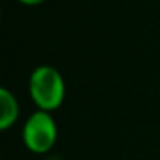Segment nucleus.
Here are the masks:
<instances>
[{
    "mask_svg": "<svg viewBox=\"0 0 160 160\" xmlns=\"http://www.w3.org/2000/svg\"><path fill=\"white\" fill-rule=\"evenodd\" d=\"M18 2H21V4H24V5H40V4H43L45 0H18Z\"/></svg>",
    "mask_w": 160,
    "mask_h": 160,
    "instance_id": "4",
    "label": "nucleus"
},
{
    "mask_svg": "<svg viewBox=\"0 0 160 160\" xmlns=\"http://www.w3.org/2000/svg\"><path fill=\"white\" fill-rule=\"evenodd\" d=\"M21 107L19 100L9 88H0V129L7 131L18 122Z\"/></svg>",
    "mask_w": 160,
    "mask_h": 160,
    "instance_id": "3",
    "label": "nucleus"
},
{
    "mask_svg": "<svg viewBox=\"0 0 160 160\" xmlns=\"http://www.w3.org/2000/svg\"><path fill=\"white\" fill-rule=\"evenodd\" d=\"M28 91L36 110L53 114L66 100V81L59 69L43 64L35 67L29 74Z\"/></svg>",
    "mask_w": 160,
    "mask_h": 160,
    "instance_id": "1",
    "label": "nucleus"
},
{
    "mask_svg": "<svg viewBox=\"0 0 160 160\" xmlns=\"http://www.w3.org/2000/svg\"><path fill=\"white\" fill-rule=\"evenodd\" d=\"M21 139L31 153L42 155L50 152L59 139V126L53 114L35 110L22 124Z\"/></svg>",
    "mask_w": 160,
    "mask_h": 160,
    "instance_id": "2",
    "label": "nucleus"
}]
</instances>
